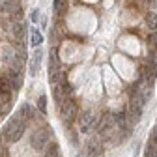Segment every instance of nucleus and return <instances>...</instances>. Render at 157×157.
<instances>
[{
  "instance_id": "1",
  "label": "nucleus",
  "mask_w": 157,
  "mask_h": 157,
  "mask_svg": "<svg viewBox=\"0 0 157 157\" xmlns=\"http://www.w3.org/2000/svg\"><path fill=\"white\" fill-rule=\"evenodd\" d=\"M25 129H26L25 118L15 116V118H11V120L8 122V125H6V129H4V135H6V139H8L10 142H17V140L25 135Z\"/></svg>"
},
{
  "instance_id": "2",
  "label": "nucleus",
  "mask_w": 157,
  "mask_h": 157,
  "mask_svg": "<svg viewBox=\"0 0 157 157\" xmlns=\"http://www.w3.org/2000/svg\"><path fill=\"white\" fill-rule=\"evenodd\" d=\"M49 139H51L49 129H37L32 135V148L34 150H45L49 146Z\"/></svg>"
},
{
  "instance_id": "3",
  "label": "nucleus",
  "mask_w": 157,
  "mask_h": 157,
  "mask_svg": "<svg viewBox=\"0 0 157 157\" xmlns=\"http://www.w3.org/2000/svg\"><path fill=\"white\" fill-rule=\"evenodd\" d=\"M101 151H103L101 136L95 135V136H92V139L86 142V155L88 157H97V155H101Z\"/></svg>"
},
{
  "instance_id": "4",
  "label": "nucleus",
  "mask_w": 157,
  "mask_h": 157,
  "mask_svg": "<svg viewBox=\"0 0 157 157\" xmlns=\"http://www.w3.org/2000/svg\"><path fill=\"white\" fill-rule=\"evenodd\" d=\"M78 125H81V131H82V133H90V131H94V129H95L97 120H95V116H94L92 112H84V114H81Z\"/></svg>"
},
{
  "instance_id": "5",
  "label": "nucleus",
  "mask_w": 157,
  "mask_h": 157,
  "mask_svg": "<svg viewBox=\"0 0 157 157\" xmlns=\"http://www.w3.org/2000/svg\"><path fill=\"white\" fill-rule=\"evenodd\" d=\"M60 112H62V118H64V120L69 122L71 118H73V114H75V103H73V99L66 97V99L62 101V105H60Z\"/></svg>"
},
{
  "instance_id": "6",
  "label": "nucleus",
  "mask_w": 157,
  "mask_h": 157,
  "mask_svg": "<svg viewBox=\"0 0 157 157\" xmlns=\"http://www.w3.org/2000/svg\"><path fill=\"white\" fill-rule=\"evenodd\" d=\"M8 77H10V81H11V84H13V88H15V90H17V88H21V84H23V71H21V69L10 67Z\"/></svg>"
},
{
  "instance_id": "7",
  "label": "nucleus",
  "mask_w": 157,
  "mask_h": 157,
  "mask_svg": "<svg viewBox=\"0 0 157 157\" xmlns=\"http://www.w3.org/2000/svg\"><path fill=\"white\" fill-rule=\"evenodd\" d=\"M41 58H43V52L41 51H36L34 56H32V60H30V75H37V69H39V64H41Z\"/></svg>"
},
{
  "instance_id": "8",
  "label": "nucleus",
  "mask_w": 157,
  "mask_h": 157,
  "mask_svg": "<svg viewBox=\"0 0 157 157\" xmlns=\"http://www.w3.org/2000/svg\"><path fill=\"white\" fill-rule=\"evenodd\" d=\"M56 69H58V51L52 47L51 52H49V71L52 73V71H56Z\"/></svg>"
},
{
  "instance_id": "9",
  "label": "nucleus",
  "mask_w": 157,
  "mask_h": 157,
  "mask_svg": "<svg viewBox=\"0 0 157 157\" xmlns=\"http://www.w3.org/2000/svg\"><path fill=\"white\" fill-rule=\"evenodd\" d=\"M19 116L25 118V120H30V118L34 116V107H32V105H28V103H23V105H21V109H19Z\"/></svg>"
},
{
  "instance_id": "10",
  "label": "nucleus",
  "mask_w": 157,
  "mask_h": 157,
  "mask_svg": "<svg viewBox=\"0 0 157 157\" xmlns=\"http://www.w3.org/2000/svg\"><path fill=\"white\" fill-rule=\"evenodd\" d=\"M144 23H146V26H148L150 30H157V15H155L153 11H148V13L144 15Z\"/></svg>"
},
{
  "instance_id": "11",
  "label": "nucleus",
  "mask_w": 157,
  "mask_h": 157,
  "mask_svg": "<svg viewBox=\"0 0 157 157\" xmlns=\"http://www.w3.org/2000/svg\"><path fill=\"white\" fill-rule=\"evenodd\" d=\"M64 82H66V81H64V73H62V71L56 69V71L51 73V84H52V86H56V84H64Z\"/></svg>"
},
{
  "instance_id": "12",
  "label": "nucleus",
  "mask_w": 157,
  "mask_h": 157,
  "mask_svg": "<svg viewBox=\"0 0 157 157\" xmlns=\"http://www.w3.org/2000/svg\"><path fill=\"white\" fill-rule=\"evenodd\" d=\"M25 25L23 23H13V36L17 37V39H23V36H25Z\"/></svg>"
},
{
  "instance_id": "13",
  "label": "nucleus",
  "mask_w": 157,
  "mask_h": 157,
  "mask_svg": "<svg viewBox=\"0 0 157 157\" xmlns=\"http://www.w3.org/2000/svg\"><path fill=\"white\" fill-rule=\"evenodd\" d=\"M30 37H32V39H30V45H32V47H37L39 43L43 41V37H41V34H39L37 30H32V32H30Z\"/></svg>"
},
{
  "instance_id": "14",
  "label": "nucleus",
  "mask_w": 157,
  "mask_h": 157,
  "mask_svg": "<svg viewBox=\"0 0 157 157\" xmlns=\"http://www.w3.org/2000/svg\"><path fill=\"white\" fill-rule=\"evenodd\" d=\"M15 10V0H2L0 2V11H13Z\"/></svg>"
},
{
  "instance_id": "15",
  "label": "nucleus",
  "mask_w": 157,
  "mask_h": 157,
  "mask_svg": "<svg viewBox=\"0 0 157 157\" xmlns=\"http://www.w3.org/2000/svg\"><path fill=\"white\" fill-rule=\"evenodd\" d=\"M54 10L56 13H64L67 10V0H54Z\"/></svg>"
},
{
  "instance_id": "16",
  "label": "nucleus",
  "mask_w": 157,
  "mask_h": 157,
  "mask_svg": "<svg viewBox=\"0 0 157 157\" xmlns=\"http://www.w3.org/2000/svg\"><path fill=\"white\" fill-rule=\"evenodd\" d=\"M146 157H157V144L150 142L146 148Z\"/></svg>"
},
{
  "instance_id": "17",
  "label": "nucleus",
  "mask_w": 157,
  "mask_h": 157,
  "mask_svg": "<svg viewBox=\"0 0 157 157\" xmlns=\"http://www.w3.org/2000/svg\"><path fill=\"white\" fill-rule=\"evenodd\" d=\"M37 109L41 110V112L47 110V97H45V95H39V97H37Z\"/></svg>"
},
{
  "instance_id": "18",
  "label": "nucleus",
  "mask_w": 157,
  "mask_h": 157,
  "mask_svg": "<svg viewBox=\"0 0 157 157\" xmlns=\"http://www.w3.org/2000/svg\"><path fill=\"white\" fill-rule=\"evenodd\" d=\"M150 142H153V144H157V125L151 129V135H150Z\"/></svg>"
},
{
  "instance_id": "19",
  "label": "nucleus",
  "mask_w": 157,
  "mask_h": 157,
  "mask_svg": "<svg viewBox=\"0 0 157 157\" xmlns=\"http://www.w3.org/2000/svg\"><path fill=\"white\" fill-rule=\"evenodd\" d=\"M150 47H151V49H157V34H153V36L150 37Z\"/></svg>"
},
{
  "instance_id": "20",
  "label": "nucleus",
  "mask_w": 157,
  "mask_h": 157,
  "mask_svg": "<svg viewBox=\"0 0 157 157\" xmlns=\"http://www.w3.org/2000/svg\"><path fill=\"white\" fill-rule=\"evenodd\" d=\"M32 21H34V23L39 21V11H34V13H32Z\"/></svg>"
},
{
  "instance_id": "21",
  "label": "nucleus",
  "mask_w": 157,
  "mask_h": 157,
  "mask_svg": "<svg viewBox=\"0 0 157 157\" xmlns=\"http://www.w3.org/2000/svg\"><path fill=\"white\" fill-rule=\"evenodd\" d=\"M0 112H2V109H0Z\"/></svg>"
},
{
  "instance_id": "22",
  "label": "nucleus",
  "mask_w": 157,
  "mask_h": 157,
  "mask_svg": "<svg viewBox=\"0 0 157 157\" xmlns=\"http://www.w3.org/2000/svg\"><path fill=\"white\" fill-rule=\"evenodd\" d=\"M97 157H101V155H97Z\"/></svg>"
},
{
  "instance_id": "23",
  "label": "nucleus",
  "mask_w": 157,
  "mask_h": 157,
  "mask_svg": "<svg viewBox=\"0 0 157 157\" xmlns=\"http://www.w3.org/2000/svg\"><path fill=\"white\" fill-rule=\"evenodd\" d=\"M0 2H2V0H0Z\"/></svg>"
}]
</instances>
